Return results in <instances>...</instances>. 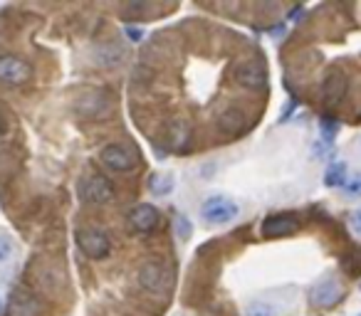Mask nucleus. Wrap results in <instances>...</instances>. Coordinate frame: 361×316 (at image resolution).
I'll list each match as a JSON object with an SVG mask.
<instances>
[{"instance_id":"1","label":"nucleus","mask_w":361,"mask_h":316,"mask_svg":"<svg viewBox=\"0 0 361 316\" xmlns=\"http://www.w3.org/2000/svg\"><path fill=\"white\" fill-rule=\"evenodd\" d=\"M79 200L87 202V205H104V202H111L116 195L114 186L109 183V178L104 176H87L79 181L77 186Z\"/></svg>"},{"instance_id":"2","label":"nucleus","mask_w":361,"mask_h":316,"mask_svg":"<svg viewBox=\"0 0 361 316\" xmlns=\"http://www.w3.org/2000/svg\"><path fill=\"white\" fill-rule=\"evenodd\" d=\"M238 213H240L238 202L225 195H210L200 205V215H203V220L208 225H228L238 218Z\"/></svg>"},{"instance_id":"3","label":"nucleus","mask_w":361,"mask_h":316,"mask_svg":"<svg viewBox=\"0 0 361 316\" xmlns=\"http://www.w3.org/2000/svg\"><path fill=\"white\" fill-rule=\"evenodd\" d=\"M77 247L82 249L84 257L89 259H104L111 252V240L104 230L100 228H84L77 233Z\"/></svg>"},{"instance_id":"4","label":"nucleus","mask_w":361,"mask_h":316,"mask_svg":"<svg viewBox=\"0 0 361 316\" xmlns=\"http://www.w3.org/2000/svg\"><path fill=\"white\" fill-rule=\"evenodd\" d=\"M139 284L147 291H151V294H168V289H171L173 284V277L163 265L147 262V265L139 270Z\"/></svg>"},{"instance_id":"5","label":"nucleus","mask_w":361,"mask_h":316,"mask_svg":"<svg viewBox=\"0 0 361 316\" xmlns=\"http://www.w3.org/2000/svg\"><path fill=\"white\" fill-rule=\"evenodd\" d=\"M100 158H102V163L109 168V171H116V173L134 171V168H137V163H139L137 153H134L131 149H126V146H121V144L104 146V149H102V153H100Z\"/></svg>"},{"instance_id":"6","label":"nucleus","mask_w":361,"mask_h":316,"mask_svg":"<svg viewBox=\"0 0 361 316\" xmlns=\"http://www.w3.org/2000/svg\"><path fill=\"white\" fill-rule=\"evenodd\" d=\"M233 79H236L240 87L252 89V92H260L267 84V69L265 64L255 62V60H243L233 67Z\"/></svg>"},{"instance_id":"7","label":"nucleus","mask_w":361,"mask_h":316,"mask_svg":"<svg viewBox=\"0 0 361 316\" xmlns=\"http://www.w3.org/2000/svg\"><path fill=\"white\" fill-rule=\"evenodd\" d=\"M32 69L25 60L15 57V55H0V82L11 84V87H20L30 79Z\"/></svg>"},{"instance_id":"8","label":"nucleus","mask_w":361,"mask_h":316,"mask_svg":"<svg viewBox=\"0 0 361 316\" xmlns=\"http://www.w3.org/2000/svg\"><path fill=\"white\" fill-rule=\"evenodd\" d=\"M299 230V220L292 213H278V215H267L260 225L262 238H287Z\"/></svg>"},{"instance_id":"9","label":"nucleus","mask_w":361,"mask_h":316,"mask_svg":"<svg viewBox=\"0 0 361 316\" xmlns=\"http://www.w3.org/2000/svg\"><path fill=\"white\" fill-rule=\"evenodd\" d=\"M341 299V287L334 277H325L322 282L312 287V294H309V301H312L317 309H332L336 306Z\"/></svg>"},{"instance_id":"10","label":"nucleus","mask_w":361,"mask_h":316,"mask_svg":"<svg viewBox=\"0 0 361 316\" xmlns=\"http://www.w3.org/2000/svg\"><path fill=\"white\" fill-rule=\"evenodd\" d=\"M8 316H40L42 304L27 291H13L8 299Z\"/></svg>"},{"instance_id":"11","label":"nucleus","mask_w":361,"mask_h":316,"mask_svg":"<svg viewBox=\"0 0 361 316\" xmlns=\"http://www.w3.org/2000/svg\"><path fill=\"white\" fill-rule=\"evenodd\" d=\"M129 223H131V228L137 230V233L147 235V233H151V230H156L158 210L154 205H149V202H142V205H137L129 213Z\"/></svg>"},{"instance_id":"12","label":"nucleus","mask_w":361,"mask_h":316,"mask_svg":"<svg viewBox=\"0 0 361 316\" xmlns=\"http://www.w3.org/2000/svg\"><path fill=\"white\" fill-rule=\"evenodd\" d=\"M104 111H109V99H107V94L92 92V94L79 97V102H77L79 116H84V119H100Z\"/></svg>"},{"instance_id":"13","label":"nucleus","mask_w":361,"mask_h":316,"mask_svg":"<svg viewBox=\"0 0 361 316\" xmlns=\"http://www.w3.org/2000/svg\"><path fill=\"white\" fill-rule=\"evenodd\" d=\"M247 126V119H245V111L238 109V107H228L218 114V129L220 134L225 136H238L243 129Z\"/></svg>"},{"instance_id":"14","label":"nucleus","mask_w":361,"mask_h":316,"mask_svg":"<svg viewBox=\"0 0 361 316\" xmlns=\"http://www.w3.org/2000/svg\"><path fill=\"white\" fill-rule=\"evenodd\" d=\"M344 94H346L344 72H339V69H329V74L322 79V97H325L329 104H336V102L344 99Z\"/></svg>"},{"instance_id":"15","label":"nucleus","mask_w":361,"mask_h":316,"mask_svg":"<svg viewBox=\"0 0 361 316\" xmlns=\"http://www.w3.org/2000/svg\"><path fill=\"white\" fill-rule=\"evenodd\" d=\"M166 136H168V144H171V149L181 151L186 144H189V139H191V126H189V121L173 119L171 124H168Z\"/></svg>"},{"instance_id":"16","label":"nucleus","mask_w":361,"mask_h":316,"mask_svg":"<svg viewBox=\"0 0 361 316\" xmlns=\"http://www.w3.org/2000/svg\"><path fill=\"white\" fill-rule=\"evenodd\" d=\"M282 306H278L270 299H252L245 304V316H280Z\"/></svg>"},{"instance_id":"17","label":"nucleus","mask_w":361,"mask_h":316,"mask_svg":"<svg viewBox=\"0 0 361 316\" xmlns=\"http://www.w3.org/2000/svg\"><path fill=\"white\" fill-rule=\"evenodd\" d=\"M346 178L349 176H346V163L344 161H334L325 173V183L329 188H344Z\"/></svg>"},{"instance_id":"18","label":"nucleus","mask_w":361,"mask_h":316,"mask_svg":"<svg viewBox=\"0 0 361 316\" xmlns=\"http://www.w3.org/2000/svg\"><path fill=\"white\" fill-rule=\"evenodd\" d=\"M121 57H124V52L114 45H104L102 50H97V64L102 67H116Z\"/></svg>"},{"instance_id":"19","label":"nucleus","mask_w":361,"mask_h":316,"mask_svg":"<svg viewBox=\"0 0 361 316\" xmlns=\"http://www.w3.org/2000/svg\"><path fill=\"white\" fill-rule=\"evenodd\" d=\"M320 134H322V141H325V144H334V136L339 134V121L334 119V116H322L320 119Z\"/></svg>"},{"instance_id":"20","label":"nucleus","mask_w":361,"mask_h":316,"mask_svg":"<svg viewBox=\"0 0 361 316\" xmlns=\"http://www.w3.org/2000/svg\"><path fill=\"white\" fill-rule=\"evenodd\" d=\"M149 191H151L154 195H168V193L173 191V176H151Z\"/></svg>"},{"instance_id":"21","label":"nucleus","mask_w":361,"mask_h":316,"mask_svg":"<svg viewBox=\"0 0 361 316\" xmlns=\"http://www.w3.org/2000/svg\"><path fill=\"white\" fill-rule=\"evenodd\" d=\"M173 230H176V238L181 240H189L193 235V225H191V220L186 215H176L173 218Z\"/></svg>"},{"instance_id":"22","label":"nucleus","mask_w":361,"mask_h":316,"mask_svg":"<svg viewBox=\"0 0 361 316\" xmlns=\"http://www.w3.org/2000/svg\"><path fill=\"white\" fill-rule=\"evenodd\" d=\"M344 193H346V195H351V198H361V173L346 178Z\"/></svg>"},{"instance_id":"23","label":"nucleus","mask_w":361,"mask_h":316,"mask_svg":"<svg viewBox=\"0 0 361 316\" xmlns=\"http://www.w3.org/2000/svg\"><path fill=\"white\" fill-rule=\"evenodd\" d=\"M11 254H13V242L6 235H0V262H6Z\"/></svg>"},{"instance_id":"24","label":"nucleus","mask_w":361,"mask_h":316,"mask_svg":"<svg viewBox=\"0 0 361 316\" xmlns=\"http://www.w3.org/2000/svg\"><path fill=\"white\" fill-rule=\"evenodd\" d=\"M124 35L129 37L131 42H139V40L144 37V30H142V27H131V25H126V27H124Z\"/></svg>"},{"instance_id":"25","label":"nucleus","mask_w":361,"mask_h":316,"mask_svg":"<svg viewBox=\"0 0 361 316\" xmlns=\"http://www.w3.org/2000/svg\"><path fill=\"white\" fill-rule=\"evenodd\" d=\"M351 230H354V233L361 238V207L356 210L354 215H351Z\"/></svg>"},{"instance_id":"26","label":"nucleus","mask_w":361,"mask_h":316,"mask_svg":"<svg viewBox=\"0 0 361 316\" xmlns=\"http://www.w3.org/2000/svg\"><path fill=\"white\" fill-rule=\"evenodd\" d=\"M8 124H6V116H0V139H3V134H6Z\"/></svg>"},{"instance_id":"27","label":"nucleus","mask_w":361,"mask_h":316,"mask_svg":"<svg viewBox=\"0 0 361 316\" xmlns=\"http://www.w3.org/2000/svg\"><path fill=\"white\" fill-rule=\"evenodd\" d=\"M0 309H3V301H0Z\"/></svg>"}]
</instances>
